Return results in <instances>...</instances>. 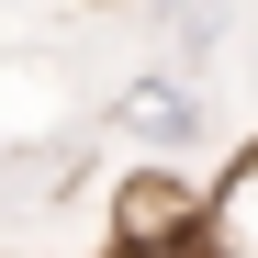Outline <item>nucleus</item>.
Instances as JSON below:
<instances>
[{"label": "nucleus", "instance_id": "obj_1", "mask_svg": "<svg viewBox=\"0 0 258 258\" xmlns=\"http://www.w3.org/2000/svg\"><path fill=\"white\" fill-rule=\"evenodd\" d=\"M202 236H213V258H258V146L213 180V213H202Z\"/></svg>", "mask_w": 258, "mask_h": 258}, {"label": "nucleus", "instance_id": "obj_2", "mask_svg": "<svg viewBox=\"0 0 258 258\" xmlns=\"http://www.w3.org/2000/svg\"><path fill=\"white\" fill-rule=\"evenodd\" d=\"M123 135H191V101L168 79H146V90H123Z\"/></svg>", "mask_w": 258, "mask_h": 258}]
</instances>
